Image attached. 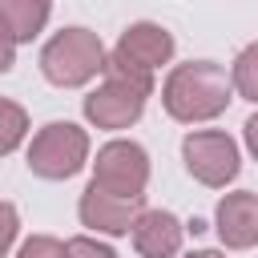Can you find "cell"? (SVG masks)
I'll list each match as a JSON object with an SVG mask.
<instances>
[{
  "mask_svg": "<svg viewBox=\"0 0 258 258\" xmlns=\"http://www.w3.org/2000/svg\"><path fill=\"white\" fill-rule=\"evenodd\" d=\"M109 60L129 64L137 73H153V69L173 60V36H169V28H161L153 20H137V24H129L121 32V40H117Z\"/></svg>",
  "mask_w": 258,
  "mask_h": 258,
  "instance_id": "obj_7",
  "label": "cell"
},
{
  "mask_svg": "<svg viewBox=\"0 0 258 258\" xmlns=\"http://www.w3.org/2000/svg\"><path fill=\"white\" fill-rule=\"evenodd\" d=\"M230 73L214 60H189V64H173L165 85H161V105L173 121L181 125H198V121H214L230 109Z\"/></svg>",
  "mask_w": 258,
  "mask_h": 258,
  "instance_id": "obj_1",
  "label": "cell"
},
{
  "mask_svg": "<svg viewBox=\"0 0 258 258\" xmlns=\"http://www.w3.org/2000/svg\"><path fill=\"white\" fill-rule=\"evenodd\" d=\"M141 210H145L141 198H113V194H101L97 185H85V194H81V202H77L81 222H85L89 230H97V234H109V238L129 234V226H133V218H137Z\"/></svg>",
  "mask_w": 258,
  "mask_h": 258,
  "instance_id": "obj_8",
  "label": "cell"
},
{
  "mask_svg": "<svg viewBox=\"0 0 258 258\" xmlns=\"http://www.w3.org/2000/svg\"><path fill=\"white\" fill-rule=\"evenodd\" d=\"M16 258H64V242L52 238V234H32L20 242Z\"/></svg>",
  "mask_w": 258,
  "mask_h": 258,
  "instance_id": "obj_14",
  "label": "cell"
},
{
  "mask_svg": "<svg viewBox=\"0 0 258 258\" xmlns=\"http://www.w3.org/2000/svg\"><path fill=\"white\" fill-rule=\"evenodd\" d=\"M185 258H226L222 250H194V254H185Z\"/></svg>",
  "mask_w": 258,
  "mask_h": 258,
  "instance_id": "obj_19",
  "label": "cell"
},
{
  "mask_svg": "<svg viewBox=\"0 0 258 258\" xmlns=\"http://www.w3.org/2000/svg\"><path fill=\"white\" fill-rule=\"evenodd\" d=\"M181 161H185L189 177L210 185V189L230 185L238 177V169H242L238 145L222 129H194V133H185L181 137Z\"/></svg>",
  "mask_w": 258,
  "mask_h": 258,
  "instance_id": "obj_5",
  "label": "cell"
},
{
  "mask_svg": "<svg viewBox=\"0 0 258 258\" xmlns=\"http://www.w3.org/2000/svg\"><path fill=\"white\" fill-rule=\"evenodd\" d=\"M52 12V0H0V24L16 44H28L32 36L44 32Z\"/></svg>",
  "mask_w": 258,
  "mask_h": 258,
  "instance_id": "obj_11",
  "label": "cell"
},
{
  "mask_svg": "<svg viewBox=\"0 0 258 258\" xmlns=\"http://www.w3.org/2000/svg\"><path fill=\"white\" fill-rule=\"evenodd\" d=\"M105 69V44L97 32L73 24L60 28L44 48H40V73L56 89H81Z\"/></svg>",
  "mask_w": 258,
  "mask_h": 258,
  "instance_id": "obj_3",
  "label": "cell"
},
{
  "mask_svg": "<svg viewBox=\"0 0 258 258\" xmlns=\"http://www.w3.org/2000/svg\"><path fill=\"white\" fill-rule=\"evenodd\" d=\"M64 258H117V254H113V246L81 234V238H69L64 242Z\"/></svg>",
  "mask_w": 258,
  "mask_h": 258,
  "instance_id": "obj_15",
  "label": "cell"
},
{
  "mask_svg": "<svg viewBox=\"0 0 258 258\" xmlns=\"http://www.w3.org/2000/svg\"><path fill=\"white\" fill-rule=\"evenodd\" d=\"M230 89L242 93V101H258V44H246L234 60L230 73Z\"/></svg>",
  "mask_w": 258,
  "mask_h": 258,
  "instance_id": "obj_13",
  "label": "cell"
},
{
  "mask_svg": "<svg viewBox=\"0 0 258 258\" xmlns=\"http://www.w3.org/2000/svg\"><path fill=\"white\" fill-rule=\"evenodd\" d=\"M214 226H218L222 246H230V250H250V246L258 242V194H250V189L226 194V198L218 202Z\"/></svg>",
  "mask_w": 258,
  "mask_h": 258,
  "instance_id": "obj_9",
  "label": "cell"
},
{
  "mask_svg": "<svg viewBox=\"0 0 258 258\" xmlns=\"http://www.w3.org/2000/svg\"><path fill=\"white\" fill-rule=\"evenodd\" d=\"M16 64V40L8 36V28L0 24V73H8Z\"/></svg>",
  "mask_w": 258,
  "mask_h": 258,
  "instance_id": "obj_17",
  "label": "cell"
},
{
  "mask_svg": "<svg viewBox=\"0 0 258 258\" xmlns=\"http://www.w3.org/2000/svg\"><path fill=\"white\" fill-rule=\"evenodd\" d=\"M101 194H113V198H145V185H149V153L137 145V141H109L97 149V161H93V181Z\"/></svg>",
  "mask_w": 258,
  "mask_h": 258,
  "instance_id": "obj_6",
  "label": "cell"
},
{
  "mask_svg": "<svg viewBox=\"0 0 258 258\" xmlns=\"http://www.w3.org/2000/svg\"><path fill=\"white\" fill-rule=\"evenodd\" d=\"M246 145H250V153H258V117H246Z\"/></svg>",
  "mask_w": 258,
  "mask_h": 258,
  "instance_id": "obj_18",
  "label": "cell"
},
{
  "mask_svg": "<svg viewBox=\"0 0 258 258\" xmlns=\"http://www.w3.org/2000/svg\"><path fill=\"white\" fill-rule=\"evenodd\" d=\"M89 161V133L73 121H48L28 145V169L44 181H69Z\"/></svg>",
  "mask_w": 258,
  "mask_h": 258,
  "instance_id": "obj_4",
  "label": "cell"
},
{
  "mask_svg": "<svg viewBox=\"0 0 258 258\" xmlns=\"http://www.w3.org/2000/svg\"><path fill=\"white\" fill-rule=\"evenodd\" d=\"M24 133H28V113H24L16 101L0 97V157L12 153V149L24 141Z\"/></svg>",
  "mask_w": 258,
  "mask_h": 258,
  "instance_id": "obj_12",
  "label": "cell"
},
{
  "mask_svg": "<svg viewBox=\"0 0 258 258\" xmlns=\"http://www.w3.org/2000/svg\"><path fill=\"white\" fill-rule=\"evenodd\" d=\"M133 234V250L141 258H173L181 250V238H185V226L169 214V210H141L129 226Z\"/></svg>",
  "mask_w": 258,
  "mask_h": 258,
  "instance_id": "obj_10",
  "label": "cell"
},
{
  "mask_svg": "<svg viewBox=\"0 0 258 258\" xmlns=\"http://www.w3.org/2000/svg\"><path fill=\"white\" fill-rule=\"evenodd\" d=\"M16 230H20V214L12 202H0V258L8 254V246L16 242Z\"/></svg>",
  "mask_w": 258,
  "mask_h": 258,
  "instance_id": "obj_16",
  "label": "cell"
},
{
  "mask_svg": "<svg viewBox=\"0 0 258 258\" xmlns=\"http://www.w3.org/2000/svg\"><path fill=\"white\" fill-rule=\"evenodd\" d=\"M105 81L85 97V117L97 129H129L145 113V97L153 93V73H137L105 56Z\"/></svg>",
  "mask_w": 258,
  "mask_h": 258,
  "instance_id": "obj_2",
  "label": "cell"
}]
</instances>
